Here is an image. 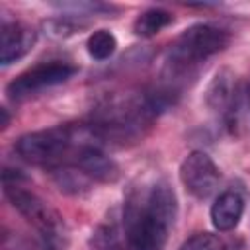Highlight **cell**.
I'll return each instance as SVG.
<instances>
[{
	"mask_svg": "<svg viewBox=\"0 0 250 250\" xmlns=\"http://www.w3.org/2000/svg\"><path fill=\"white\" fill-rule=\"evenodd\" d=\"M178 215V199L164 180L133 188L125 199L127 250H164Z\"/></svg>",
	"mask_w": 250,
	"mask_h": 250,
	"instance_id": "1",
	"label": "cell"
},
{
	"mask_svg": "<svg viewBox=\"0 0 250 250\" xmlns=\"http://www.w3.org/2000/svg\"><path fill=\"white\" fill-rule=\"evenodd\" d=\"M105 145L104 139L98 135V131L88 125H57L51 129L31 131L21 135L14 148L18 156L33 166L47 168L49 172L70 166L76 154L86 145Z\"/></svg>",
	"mask_w": 250,
	"mask_h": 250,
	"instance_id": "2",
	"label": "cell"
},
{
	"mask_svg": "<svg viewBox=\"0 0 250 250\" xmlns=\"http://www.w3.org/2000/svg\"><path fill=\"white\" fill-rule=\"evenodd\" d=\"M229 43L230 35L227 29L211 23H195L184 29L170 45L164 72L170 80H178V76H184L195 64L221 53Z\"/></svg>",
	"mask_w": 250,
	"mask_h": 250,
	"instance_id": "3",
	"label": "cell"
},
{
	"mask_svg": "<svg viewBox=\"0 0 250 250\" xmlns=\"http://www.w3.org/2000/svg\"><path fill=\"white\" fill-rule=\"evenodd\" d=\"M20 180H23L18 170L12 174V170H4L2 182H4V195L12 203V207L45 238L47 244L57 246L64 236V223L62 217L37 193L25 189L20 186Z\"/></svg>",
	"mask_w": 250,
	"mask_h": 250,
	"instance_id": "4",
	"label": "cell"
},
{
	"mask_svg": "<svg viewBox=\"0 0 250 250\" xmlns=\"http://www.w3.org/2000/svg\"><path fill=\"white\" fill-rule=\"evenodd\" d=\"M78 72L76 64L64 62V61H49V62H39L27 70H23L21 74H18L8 86H6V94L10 100L14 102H21L25 98H31L47 88L59 86L62 82H66L68 78H72Z\"/></svg>",
	"mask_w": 250,
	"mask_h": 250,
	"instance_id": "5",
	"label": "cell"
},
{
	"mask_svg": "<svg viewBox=\"0 0 250 250\" xmlns=\"http://www.w3.org/2000/svg\"><path fill=\"white\" fill-rule=\"evenodd\" d=\"M221 172L203 150H191L180 164V182L195 199H207L219 186Z\"/></svg>",
	"mask_w": 250,
	"mask_h": 250,
	"instance_id": "6",
	"label": "cell"
},
{
	"mask_svg": "<svg viewBox=\"0 0 250 250\" xmlns=\"http://www.w3.org/2000/svg\"><path fill=\"white\" fill-rule=\"evenodd\" d=\"M205 102L209 109L219 113L227 123H232L238 107V88L234 74L229 70H219L207 88Z\"/></svg>",
	"mask_w": 250,
	"mask_h": 250,
	"instance_id": "7",
	"label": "cell"
},
{
	"mask_svg": "<svg viewBox=\"0 0 250 250\" xmlns=\"http://www.w3.org/2000/svg\"><path fill=\"white\" fill-rule=\"evenodd\" d=\"M37 41L35 29L20 21H4L0 27V62L4 66L25 57Z\"/></svg>",
	"mask_w": 250,
	"mask_h": 250,
	"instance_id": "8",
	"label": "cell"
},
{
	"mask_svg": "<svg viewBox=\"0 0 250 250\" xmlns=\"http://www.w3.org/2000/svg\"><path fill=\"white\" fill-rule=\"evenodd\" d=\"M242 213H244L242 195L234 189H227L211 205V223L219 232H229L240 223Z\"/></svg>",
	"mask_w": 250,
	"mask_h": 250,
	"instance_id": "9",
	"label": "cell"
},
{
	"mask_svg": "<svg viewBox=\"0 0 250 250\" xmlns=\"http://www.w3.org/2000/svg\"><path fill=\"white\" fill-rule=\"evenodd\" d=\"M172 21H174V16L168 10L148 8L137 16V20L133 21V31L139 37H152L164 27H168Z\"/></svg>",
	"mask_w": 250,
	"mask_h": 250,
	"instance_id": "10",
	"label": "cell"
},
{
	"mask_svg": "<svg viewBox=\"0 0 250 250\" xmlns=\"http://www.w3.org/2000/svg\"><path fill=\"white\" fill-rule=\"evenodd\" d=\"M117 49V39L109 29H98L90 33L86 41V51L94 61H105L109 59Z\"/></svg>",
	"mask_w": 250,
	"mask_h": 250,
	"instance_id": "11",
	"label": "cell"
},
{
	"mask_svg": "<svg viewBox=\"0 0 250 250\" xmlns=\"http://www.w3.org/2000/svg\"><path fill=\"white\" fill-rule=\"evenodd\" d=\"M92 248L94 250H123L117 230L113 227H100L92 236Z\"/></svg>",
	"mask_w": 250,
	"mask_h": 250,
	"instance_id": "12",
	"label": "cell"
},
{
	"mask_svg": "<svg viewBox=\"0 0 250 250\" xmlns=\"http://www.w3.org/2000/svg\"><path fill=\"white\" fill-rule=\"evenodd\" d=\"M180 250H221V244L215 234L199 232V234H193L191 238H188L180 246Z\"/></svg>",
	"mask_w": 250,
	"mask_h": 250,
	"instance_id": "13",
	"label": "cell"
},
{
	"mask_svg": "<svg viewBox=\"0 0 250 250\" xmlns=\"http://www.w3.org/2000/svg\"><path fill=\"white\" fill-rule=\"evenodd\" d=\"M8 123H10L8 109H6V107H2V109H0V127H2V129H6V127H8Z\"/></svg>",
	"mask_w": 250,
	"mask_h": 250,
	"instance_id": "14",
	"label": "cell"
},
{
	"mask_svg": "<svg viewBox=\"0 0 250 250\" xmlns=\"http://www.w3.org/2000/svg\"><path fill=\"white\" fill-rule=\"evenodd\" d=\"M43 250H57V246H53V244H47V242H45V246H43Z\"/></svg>",
	"mask_w": 250,
	"mask_h": 250,
	"instance_id": "15",
	"label": "cell"
},
{
	"mask_svg": "<svg viewBox=\"0 0 250 250\" xmlns=\"http://www.w3.org/2000/svg\"><path fill=\"white\" fill-rule=\"evenodd\" d=\"M248 100H250V88H248Z\"/></svg>",
	"mask_w": 250,
	"mask_h": 250,
	"instance_id": "16",
	"label": "cell"
}]
</instances>
